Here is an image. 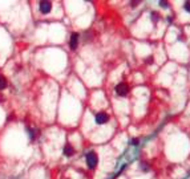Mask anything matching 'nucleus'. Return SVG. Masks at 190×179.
I'll return each mask as SVG.
<instances>
[{"label": "nucleus", "instance_id": "obj_1", "mask_svg": "<svg viewBox=\"0 0 190 179\" xmlns=\"http://www.w3.org/2000/svg\"><path fill=\"white\" fill-rule=\"evenodd\" d=\"M86 165H88L89 169H94L97 166V155L94 151L88 153V155H86Z\"/></svg>", "mask_w": 190, "mask_h": 179}, {"label": "nucleus", "instance_id": "obj_2", "mask_svg": "<svg viewBox=\"0 0 190 179\" xmlns=\"http://www.w3.org/2000/svg\"><path fill=\"white\" fill-rule=\"evenodd\" d=\"M116 93H117L118 96H126V94L129 93V86H128V84H125V82L118 84V85L116 86Z\"/></svg>", "mask_w": 190, "mask_h": 179}, {"label": "nucleus", "instance_id": "obj_3", "mask_svg": "<svg viewBox=\"0 0 190 179\" xmlns=\"http://www.w3.org/2000/svg\"><path fill=\"white\" fill-rule=\"evenodd\" d=\"M108 120H109V117H108L107 113H98V114H96V124L97 125L105 124Z\"/></svg>", "mask_w": 190, "mask_h": 179}, {"label": "nucleus", "instance_id": "obj_4", "mask_svg": "<svg viewBox=\"0 0 190 179\" xmlns=\"http://www.w3.org/2000/svg\"><path fill=\"white\" fill-rule=\"evenodd\" d=\"M52 8V3L51 1H41L40 3V11H41L43 14H48L49 11Z\"/></svg>", "mask_w": 190, "mask_h": 179}, {"label": "nucleus", "instance_id": "obj_5", "mask_svg": "<svg viewBox=\"0 0 190 179\" xmlns=\"http://www.w3.org/2000/svg\"><path fill=\"white\" fill-rule=\"evenodd\" d=\"M77 45H79V33H72V36H71V48L76 49Z\"/></svg>", "mask_w": 190, "mask_h": 179}, {"label": "nucleus", "instance_id": "obj_6", "mask_svg": "<svg viewBox=\"0 0 190 179\" xmlns=\"http://www.w3.org/2000/svg\"><path fill=\"white\" fill-rule=\"evenodd\" d=\"M73 154H75V149L71 146V143H66L65 147H64V155H66V157H72Z\"/></svg>", "mask_w": 190, "mask_h": 179}, {"label": "nucleus", "instance_id": "obj_7", "mask_svg": "<svg viewBox=\"0 0 190 179\" xmlns=\"http://www.w3.org/2000/svg\"><path fill=\"white\" fill-rule=\"evenodd\" d=\"M5 86H7V78L0 74V90L5 89Z\"/></svg>", "mask_w": 190, "mask_h": 179}, {"label": "nucleus", "instance_id": "obj_8", "mask_svg": "<svg viewBox=\"0 0 190 179\" xmlns=\"http://www.w3.org/2000/svg\"><path fill=\"white\" fill-rule=\"evenodd\" d=\"M159 5H161V7H164V8H168L169 3H168V1H159Z\"/></svg>", "mask_w": 190, "mask_h": 179}, {"label": "nucleus", "instance_id": "obj_9", "mask_svg": "<svg viewBox=\"0 0 190 179\" xmlns=\"http://www.w3.org/2000/svg\"><path fill=\"white\" fill-rule=\"evenodd\" d=\"M183 7H185V9H186L187 12H190V1H186V3H185V5H183Z\"/></svg>", "mask_w": 190, "mask_h": 179}, {"label": "nucleus", "instance_id": "obj_10", "mask_svg": "<svg viewBox=\"0 0 190 179\" xmlns=\"http://www.w3.org/2000/svg\"><path fill=\"white\" fill-rule=\"evenodd\" d=\"M157 19H158V16H157V12H153V20L157 21Z\"/></svg>", "mask_w": 190, "mask_h": 179}, {"label": "nucleus", "instance_id": "obj_11", "mask_svg": "<svg viewBox=\"0 0 190 179\" xmlns=\"http://www.w3.org/2000/svg\"><path fill=\"white\" fill-rule=\"evenodd\" d=\"M130 4H132V7H136L137 4H140V1H130Z\"/></svg>", "mask_w": 190, "mask_h": 179}, {"label": "nucleus", "instance_id": "obj_12", "mask_svg": "<svg viewBox=\"0 0 190 179\" xmlns=\"http://www.w3.org/2000/svg\"><path fill=\"white\" fill-rule=\"evenodd\" d=\"M132 143H133V145H137V143H138V139H137V138H134V139L132 141Z\"/></svg>", "mask_w": 190, "mask_h": 179}, {"label": "nucleus", "instance_id": "obj_13", "mask_svg": "<svg viewBox=\"0 0 190 179\" xmlns=\"http://www.w3.org/2000/svg\"><path fill=\"white\" fill-rule=\"evenodd\" d=\"M146 61H148L149 64H150V62H153V61H154V60H153V57H150V59H148V60H146Z\"/></svg>", "mask_w": 190, "mask_h": 179}]
</instances>
